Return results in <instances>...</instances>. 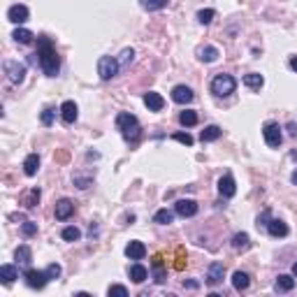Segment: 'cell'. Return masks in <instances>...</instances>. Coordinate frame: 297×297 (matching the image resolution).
I'll return each mask as SVG.
<instances>
[{
    "label": "cell",
    "mask_w": 297,
    "mask_h": 297,
    "mask_svg": "<svg viewBox=\"0 0 297 297\" xmlns=\"http://www.w3.org/2000/svg\"><path fill=\"white\" fill-rule=\"evenodd\" d=\"M109 297H128V288L126 286H119V283H114V286H109Z\"/></svg>",
    "instance_id": "obj_42"
},
{
    "label": "cell",
    "mask_w": 297,
    "mask_h": 297,
    "mask_svg": "<svg viewBox=\"0 0 297 297\" xmlns=\"http://www.w3.org/2000/svg\"><path fill=\"white\" fill-rule=\"evenodd\" d=\"M167 3H170V0H140V5L144 7L146 12H158V10H163V7H167Z\"/></svg>",
    "instance_id": "obj_33"
},
{
    "label": "cell",
    "mask_w": 297,
    "mask_h": 297,
    "mask_svg": "<svg viewBox=\"0 0 297 297\" xmlns=\"http://www.w3.org/2000/svg\"><path fill=\"white\" fill-rule=\"evenodd\" d=\"M269 221H272V214H269V209H265V212L258 216V221H256V225H258V230H267V225H269Z\"/></svg>",
    "instance_id": "obj_41"
},
{
    "label": "cell",
    "mask_w": 297,
    "mask_h": 297,
    "mask_svg": "<svg viewBox=\"0 0 297 297\" xmlns=\"http://www.w3.org/2000/svg\"><path fill=\"white\" fill-rule=\"evenodd\" d=\"M153 281H156V283H165L167 281L165 267H163V256H153Z\"/></svg>",
    "instance_id": "obj_22"
},
{
    "label": "cell",
    "mask_w": 297,
    "mask_h": 297,
    "mask_svg": "<svg viewBox=\"0 0 297 297\" xmlns=\"http://www.w3.org/2000/svg\"><path fill=\"white\" fill-rule=\"evenodd\" d=\"M179 123H181L184 128H193L197 123V114L193 109H184L181 114H179Z\"/></svg>",
    "instance_id": "obj_32"
},
{
    "label": "cell",
    "mask_w": 297,
    "mask_h": 297,
    "mask_svg": "<svg viewBox=\"0 0 297 297\" xmlns=\"http://www.w3.org/2000/svg\"><path fill=\"white\" fill-rule=\"evenodd\" d=\"M128 274H130V279L135 283H144L146 279H149V269H146L144 265H140V262H135V265L128 269Z\"/></svg>",
    "instance_id": "obj_19"
},
{
    "label": "cell",
    "mask_w": 297,
    "mask_h": 297,
    "mask_svg": "<svg viewBox=\"0 0 297 297\" xmlns=\"http://www.w3.org/2000/svg\"><path fill=\"white\" fill-rule=\"evenodd\" d=\"M262 137H265L267 146H272V149L281 146V142H283L281 126H279L277 121H267V123H265V128H262Z\"/></svg>",
    "instance_id": "obj_5"
},
{
    "label": "cell",
    "mask_w": 297,
    "mask_h": 297,
    "mask_svg": "<svg viewBox=\"0 0 297 297\" xmlns=\"http://www.w3.org/2000/svg\"><path fill=\"white\" fill-rule=\"evenodd\" d=\"M176 260H179L176 262V269H184V251L181 248H179V258H176Z\"/></svg>",
    "instance_id": "obj_44"
},
{
    "label": "cell",
    "mask_w": 297,
    "mask_h": 297,
    "mask_svg": "<svg viewBox=\"0 0 297 297\" xmlns=\"http://www.w3.org/2000/svg\"><path fill=\"white\" fill-rule=\"evenodd\" d=\"M288 130H290L292 137H297V126H295V123H288Z\"/></svg>",
    "instance_id": "obj_46"
},
{
    "label": "cell",
    "mask_w": 297,
    "mask_h": 297,
    "mask_svg": "<svg viewBox=\"0 0 297 297\" xmlns=\"http://www.w3.org/2000/svg\"><path fill=\"white\" fill-rule=\"evenodd\" d=\"M174 214L176 212H170V209H158L156 216H153V223H158V225H170L174 221Z\"/></svg>",
    "instance_id": "obj_30"
},
{
    "label": "cell",
    "mask_w": 297,
    "mask_h": 297,
    "mask_svg": "<svg viewBox=\"0 0 297 297\" xmlns=\"http://www.w3.org/2000/svg\"><path fill=\"white\" fill-rule=\"evenodd\" d=\"M72 181H75L77 188H88V186H91V179H88V176H84V174H79V172H75V174H72Z\"/></svg>",
    "instance_id": "obj_39"
},
{
    "label": "cell",
    "mask_w": 297,
    "mask_h": 297,
    "mask_svg": "<svg viewBox=\"0 0 297 297\" xmlns=\"http://www.w3.org/2000/svg\"><path fill=\"white\" fill-rule=\"evenodd\" d=\"M116 128L121 130L123 140L126 142H132L135 144L142 135V128H140V121H137V116L130 114V111H121V114H116Z\"/></svg>",
    "instance_id": "obj_2"
},
{
    "label": "cell",
    "mask_w": 297,
    "mask_h": 297,
    "mask_svg": "<svg viewBox=\"0 0 297 297\" xmlns=\"http://www.w3.org/2000/svg\"><path fill=\"white\" fill-rule=\"evenodd\" d=\"M28 7L26 5H12L10 10H7V19L12 21V24H26L28 21Z\"/></svg>",
    "instance_id": "obj_13"
},
{
    "label": "cell",
    "mask_w": 297,
    "mask_h": 297,
    "mask_svg": "<svg viewBox=\"0 0 297 297\" xmlns=\"http://www.w3.org/2000/svg\"><path fill=\"white\" fill-rule=\"evenodd\" d=\"M262 84H265V79H262V75H258V72H248V75H244V86H248L251 91H260Z\"/></svg>",
    "instance_id": "obj_24"
},
{
    "label": "cell",
    "mask_w": 297,
    "mask_h": 297,
    "mask_svg": "<svg viewBox=\"0 0 297 297\" xmlns=\"http://www.w3.org/2000/svg\"><path fill=\"white\" fill-rule=\"evenodd\" d=\"M119 70H121L119 58H114V56H100V61H98V75H100L102 81L114 79L119 75Z\"/></svg>",
    "instance_id": "obj_4"
},
{
    "label": "cell",
    "mask_w": 297,
    "mask_h": 297,
    "mask_svg": "<svg viewBox=\"0 0 297 297\" xmlns=\"http://www.w3.org/2000/svg\"><path fill=\"white\" fill-rule=\"evenodd\" d=\"M193 98H195L193 88H188V86H184V84L172 88V100H174L176 105H188V102H193Z\"/></svg>",
    "instance_id": "obj_9"
},
{
    "label": "cell",
    "mask_w": 297,
    "mask_h": 297,
    "mask_svg": "<svg viewBox=\"0 0 297 297\" xmlns=\"http://www.w3.org/2000/svg\"><path fill=\"white\" fill-rule=\"evenodd\" d=\"M24 279H26V283H28L31 288H35V290H42V288L49 283V277H47V272H37V269H26Z\"/></svg>",
    "instance_id": "obj_8"
},
{
    "label": "cell",
    "mask_w": 297,
    "mask_h": 297,
    "mask_svg": "<svg viewBox=\"0 0 297 297\" xmlns=\"http://www.w3.org/2000/svg\"><path fill=\"white\" fill-rule=\"evenodd\" d=\"M54 119H56V109H54V107H47V109L40 114L42 126H51V123H54Z\"/></svg>",
    "instance_id": "obj_37"
},
{
    "label": "cell",
    "mask_w": 297,
    "mask_h": 297,
    "mask_svg": "<svg viewBox=\"0 0 297 297\" xmlns=\"http://www.w3.org/2000/svg\"><path fill=\"white\" fill-rule=\"evenodd\" d=\"M144 105L149 107V111H161L165 107V100H163L161 93L149 91V93H144Z\"/></svg>",
    "instance_id": "obj_15"
},
{
    "label": "cell",
    "mask_w": 297,
    "mask_h": 297,
    "mask_svg": "<svg viewBox=\"0 0 297 297\" xmlns=\"http://www.w3.org/2000/svg\"><path fill=\"white\" fill-rule=\"evenodd\" d=\"M274 288H277L279 292H290L292 288H295V279H292L290 274H279L277 283H274Z\"/></svg>",
    "instance_id": "obj_20"
},
{
    "label": "cell",
    "mask_w": 297,
    "mask_h": 297,
    "mask_svg": "<svg viewBox=\"0 0 297 297\" xmlns=\"http://www.w3.org/2000/svg\"><path fill=\"white\" fill-rule=\"evenodd\" d=\"M267 232L279 239V237H286L288 235V225L283 221H279V218H272V221H269V225H267Z\"/></svg>",
    "instance_id": "obj_21"
},
{
    "label": "cell",
    "mask_w": 297,
    "mask_h": 297,
    "mask_svg": "<svg viewBox=\"0 0 297 297\" xmlns=\"http://www.w3.org/2000/svg\"><path fill=\"white\" fill-rule=\"evenodd\" d=\"M37 61H40V67L47 77H56L61 72V58L56 54L54 42L47 35L37 37Z\"/></svg>",
    "instance_id": "obj_1"
},
{
    "label": "cell",
    "mask_w": 297,
    "mask_h": 297,
    "mask_svg": "<svg viewBox=\"0 0 297 297\" xmlns=\"http://www.w3.org/2000/svg\"><path fill=\"white\" fill-rule=\"evenodd\" d=\"M3 70H5L7 79H10L12 84H21V81L26 79V65L19 61H5L3 63Z\"/></svg>",
    "instance_id": "obj_6"
},
{
    "label": "cell",
    "mask_w": 297,
    "mask_h": 297,
    "mask_svg": "<svg viewBox=\"0 0 297 297\" xmlns=\"http://www.w3.org/2000/svg\"><path fill=\"white\" fill-rule=\"evenodd\" d=\"M221 135H223V130H221L218 126H207L204 130L200 132V140H202V142H216Z\"/></svg>",
    "instance_id": "obj_28"
},
{
    "label": "cell",
    "mask_w": 297,
    "mask_h": 297,
    "mask_svg": "<svg viewBox=\"0 0 297 297\" xmlns=\"http://www.w3.org/2000/svg\"><path fill=\"white\" fill-rule=\"evenodd\" d=\"M72 214H75V202L72 200L61 197V200L56 202V218H58V221H67Z\"/></svg>",
    "instance_id": "obj_10"
},
{
    "label": "cell",
    "mask_w": 297,
    "mask_h": 297,
    "mask_svg": "<svg viewBox=\"0 0 297 297\" xmlns=\"http://www.w3.org/2000/svg\"><path fill=\"white\" fill-rule=\"evenodd\" d=\"M248 246H251V239H248L246 232H237V235L232 237V248H237V251H246Z\"/></svg>",
    "instance_id": "obj_27"
},
{
    "label": "cell",
    "mask_w": 297,
    "mask_h": 297,
    "mask_svg": "<svg viewBox=\"0 0 297 297\" xmlns=\"http://www.w3.org/2000/svg\"><path fill=\"white\" fill-rule=\"evenodd\" d=\"M77 116H79V107H77L72 100L63 102V105H61V119H63V121H65V123H75Z\"/></svg>",
    "instance_id": "obj_14"
},
{
    "label": "cell",
    "mask_w": 297,
    "mask_h": 297,
    "mask_svg": "<svg viewBox=\"0 0 297 297\" xmlns=\"http://www.w3.org/2000/svg\"><path fill=\"white\" fill-rule=\"evenodd\" d=\"M172 140L181 142L184 146H193V137L188 135V132H174V135H172Z\"/></svg>",
    "instance_id": "obj_43"
},
{
    "label": "cell",
    "mask_w": 297,
    "mask_h": 297,
    "mask_svg": "<svg viewBox=\"0 0 297 297\" xmlns=\"http://www.w3.org/2000/svg\"><path fill=\"white\" fill-rule=\"evenodd\" d=\"M14 279H19V272H16L14 265H3V267H0V281L5 283V286H10Z\"/></svg>",
    "instance_id": "obj_25"
},
{
    "label": "cell",
    "mask_w": 297,
    "mask_h": 297,
    "mask_svg": "<svg viewBox=\"0 0 297 297\" xmlns=\"http://www.w3.org/2000/svg\"><path fill=\"white\" fill-rule=\"evenodd\" d=\"M126 256L130 258V260H142V258L146 256V246H144L142 242H137V239H135V242H130V244L126 246Z\"/></svg>",
    "instance_id": "obj_16"
},
{
    "label": "cell",
    "mask_w": 297,
    "mask_h": 297,
    "mask_svg": "<svg viewBox=\"0 0 297 297\" xmlns=\"http://www.w3.org/2000/svg\"><path fill=\"white\" fill-rule=\"evenodd\" d=\"M61 237L65 239V242H79V239H81V230H79V227H75V225H67V227H63Z\"/></svg>",
    "instance_id": "obj_34"
},
{
    "label": "cell",
    "mask_w": 297,
    "mask_h": 297,
    "mask_svg": "<svg viewBox=\"0 0 297 297\" xmlns=\"http://www.w3.org/2000/svg\"><path fill=\"white\" fill-rule=\"evenodd\" d=\"M14 258H16V262L19 265H31V260H33V251H31V246H19L16 248V253H14Z\"/></svg>",
    "instance_id": "obj_29"
},
{
    "label": "cell",
    "mask_w": 297,
    "mask_h": 297,
    "mask_svg": "<svg viewBox=\"0 0 297 297\" xmlns=\"http://www.w3.org/2000/svg\"><path fill=\"white\" fill-rule=\"evenodd\" d=\"M218 193H221V197H225V200L237 193V186H235L232 174H223L221 179H218Z\"/></svg>",
    "instance_id": "obj_12"
},
{
    "label": "cell",
    "mask_w": 297,
    "mask_h": 297,
    "mask_svg": "<svg viewBox=\"0 0 297 297\" xmlns=\"http://www.w3.org/2000/svg\"><path fill=\"white\" fill-rule=\"evenodd\" d=\"M37 170H40V156H37V153H28V156H26V161H24L26 176H35Z\"/></svg>",
    "instance_id": "obj_17"
},
{
    "label": "cell",
    "mask_w": 297,
    "mask_h": 297,
    "mask_svg": "<svg viewBox=\"0 0 297 297\" xmlns=\"http://www.w3.org/2000/svg\"><path fill=\"white\" fill-rule=\"evenodd\" d=\"M21 232H24V237H35L37 235V223L35 221H24L21 223Z\"/></svg>",
    "instance_id": "obj_36"
},
{
    "label": "cell",
    "mask_w": 297,
    "mask_h": 297,
    "mask_svg": "<svg viewBox=\"0 0 297 297\" xmlns=\"http://www.w3.org/2000/svg\"><path fill=\"white\" fill-rule=\"evenodd\" d=\"M292 274H295V277H297V262H295V265H292Z\"/></svg>",
    "instance_id": "obj_49"
},
{
    "label": "cell",
    "mask_w": 297,
    "mask_h": 297,
    "mask_svg": "<svg viewBox=\"0 0 297 297\" xmlns=\"http://www.w3.org/2000/svg\"><path fill=\"white\" fill-rule=\"evenodd\" d=\"M184 288H191V290H195V288H197V281H184Z\"/></svg>",
    "instance_id": "obj_45"
},
{
    "label": "cell",
    "mask_w": 297,
    "mask_h": 297,
    "mask_svg": "<svg viewBox=\"0 0 297 297\" xmlns=\"http://www.w3.org/2000/svg\"><path fill=\"white\" fill-rule=\"evenodd\" d=\"M218 49L216 47H212V44H207V47H200V49H197V58H200L202 63H214L218 58Z\"/></svg>",
    "instance_id": "obj_18"
},
{
    "label": "cell",
    "mask_w": 297,
    "mask_h": 297,
    "mask_svg": "<svg viewBox=\"0 0 297 297\" xmlns=\"http://www.w3.org/2000/svg\"><path fill=\"white\" fill-rule=\"evenodd\" d=\"M174 212L179 214L181 218H191L197 214V202L195 200H179L174 204Z\"/></svg>",
    "instance_id": "obj_11"
},
{
    "label": "cell",
    "mask_w": 297,
    "mask_h": 297,
    "mask_svg": "<svg viewBox=\"0 0 297 297\" xmlns=\"http://www.w3.org/2000/svg\"><path fill=\"white\" fill-rule=\"evenodd\" d=\"M44 272H47V277H49V281H54V279H58V277H61V272H63V267H61V265H58V262H51V265H49V267H47Z\"/></svg>",
    "instance_id": "obj_38"
},
{
    "label": "cell",
    "mask_w": 297,
    "mask_h": 297,
    "mask_svg": "<svg viewBox=\"0 0 297 297\" xmlns=\"http://www.w3.org/2000/svg\"><path fill=\"white\" fill-rule=\"evenodd\" d=\"M223 279H225V265L223 262H212V265L207 267V286H218V283H223Z\"/></svg>",
    "instance_id": "obj_7"
},
{
    "label": "cell",
    "mask_w": 297,
    "mask_h": 297,
    "mask_svg": "<svg viewBox=\"0 0 297 297\" xmlns=\"http://www.w3.org/2000/svg\"><path fill=\"white\" fill-rule=\"evenodd\" d=\"M214 16H216V12H214V10H200V12H197V21H200L202 26H209L214 21Z\"/></svg>",
    "instance_id": "obj_35"
},
{
    "label": "cell",
    "mask_w": 297,
    "mask_h": 297,
    "mask_svg": "<svg viewBox=\"0 0 297 297\" xmlns=\"http://www.w3.org/2000/svg\"><path fill=\"white\" fill-rule=\"evenodd\" d=\"M40 197H42L40 188H31V191L24 195V207H26V209H33V207H37V204H40Z\"/></svg>",
    "instance_id": "obj_26"
},
{
    "label": "cell",
    "mask_w": 297,
    "mask_h": 297,
    "mask_svg": "<svg viewBox=\"0 0 297 297\" xmlns=\"http://www.w3.org/2000/svg\"><path fill=\"white\" fill-rule=\"evenodd\" d=\"M290 179H292V184H295V186H297V170L292 172V176H290Z\"/></svg>",
    "instance_id": "obj_48"
},
{
    "label": "cell",
    "mask_w": 297,
    "mask_h": 297,
    "mask_svg": "<svg viewBox=\"0 0 297 297\" xmlns=\"http://www.w3.org/2000/svg\"><path fill=\"white\" fill-rule=\"evenodd\" d=\"M132 58H135V51H132V49H123L121 56H119V63H121V67H128L132 63Z\"/></svg>",
    "instance_id": "obj_40"
},
{
    "label": "cell",
    "mask_w": 297,
    "mask_h": 297,
    "mask_svg": "<svg viewBox=\"0 0 297 297\" xmlns=\"http://www.w3.org/2000/svg\"><path fill=\"white\" fill-rule=\"evenodd\" d=\"M12 37H14V42H19V44H31L35 35H33L28 28H16V31L12 33Z\"/></svg>",
    "instance_id": "obj_31"
},
{
    "label": "cell",
    "mask_w": 297,
    "mask_h": 297,
    "mask_svg": "<svg viewBox=\"0 0 297 297\" xmlns=\"http://www.w3.org/2000/svg\"><path fill=\"white\" fill-rule=\"evenodd\" d=\"M290 67L297 72V56H292V58H290Z\"/></svg>",
    "instance_id": "obj_47"
},
{
    "label": "cell",
    "mask_w": 297,
    "mask_h": 297,
    "mask_svg": "<svg viewBox=\"0 0 297 297\" xmlns=\"http://www.w3.org/2000/svg\"><path fill=\"white\" fill-rule=\"evenodd\" d=\"M232 286H235V290H246L248 286H251V277H248L246 272H235L232 274Z\"/></svg>",
    "instance_id": "obj_23"
},
{
    "label": "cell",
    "mask_w": 297,
    "mask_h": 297,
    "mask_svg": "<svg viewBox=\"0 0 297 297\" xmlns=\"http://www.w3.org/2000/svg\"><path fill=\"white\" fill-rule=\"evenodd\" d=\"M235 88H237V81H235V77H232V75H225V72H221V75H216L212 79V93L216 98L232 96V93H235Z\"/></svg>",
    "instance_id": "obj_3"
}]
</instances>
